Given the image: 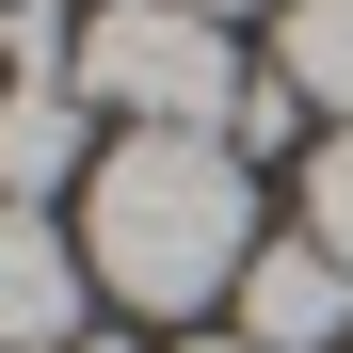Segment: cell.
I'll use <instances>...</instances> for the list:
<instances>
[{
    "instance_id": "7a4b0ae2",
    "label": "cell",
    "mask_w": 353,
    "mask_h": 353,
    "mask_svg": "<svg viewBox=\"0 0 353 353\" xmlns=\"http://www.w3.org/2000/svg\"><path fill=\"white\" fill-rule=\"evenodd\" d=\"M241 48H225V17H193V0H97L81 17V97L129 112V129H225L241 112Z\"/></svg>"
},
{
    "instance_id": "30bf717a",
    "label": "cell",
    "mask_w": 353,
    "mask_h": 353,
    "mask_svg": "<svg viewBox=\"0 0 353 353\" xmlns=\"http://www.w3.org/2000/svg\"><path fill=\"white\" fill-rule=\"evenodd\" d=\"M65 353H112V337H65Z\"/></svg>"
},
{
    "instance_id": "52a82bcc",
    "label": "cell",
    "mask_w": 353,
    "mask_h": 353,
    "mask_svg": "<svg viewBox=\"0 0 353 353\" xmlns=\"http://www.w3.org/2000/svg\"><path fill=\"white\" fill-rule=\"evenodd\" d=\"M305 241L353 273V129H337V145H305Z\"/></svg>"
},
{
    "instance_id": "9c48e42d",
    "label": "cell",
    "mask_w": 353,
    "mask_h": 353,
    "mask_svg": "<svg viewBox=\"0 0 353 353\" xmlns=\"http://www.w3.org/2000/svg\"><path fill=\"white\" fill-rule=\"evenodd\" d=\"M193 353H257V337H193Z\"/></svg>"
},
{
    "instance_id": "277c9868",
    "label": "cell",
    "mask_w": 353,
    "mask_h": 353,
    "mask_svg": "<svg viewBox=\"0 0 353 353\" xmlns=\"http://www.w3.org/2000/svg\"><path fill=\"white\" fill-rule=\"evenodd\" d=\"M241 337H257V353H337V337H353V273H337L321 241H257V273H241Z\"/></svg>"
},
{
    "instance_id": "6da1fadb",
    "label": "cell",
    "mask_w": 353,
    "mask_h": 353,
    "mask_svg": "<svg viewBox=\"0 0 353 353\" xmlns=\"http://www.w3.org/2000/svg\"><path fill=\"white\" fill-rule=\"evenodd\" d=\"M81 273L112 289V305H145V321L241 289L257 273L241 145L225 129H129V145H97V176H81Z\"/></svg>"
},
{
    "instance_id": "5b68a950",
    "label": "cell",
    "mask_w": 353,
    "mask_h": 353,
    "mask_svg": "<svg viewBox=\"0 0 353 353\" xmlns=\"http://www.w3.org/2000/svg\"><path fill=\"white\" fill-rule=\"evenodd\" d=\"M65 176H81V81H17V97H0V193L48 209Z\"/></svg>"
},
{
    "instance_id": "ba28073f",
    "label": "cell",
    "mask_w": 353,
    "mask_h": 353,
    "mask_svg": "<svg viewBox=\"0 0 353 353\" xmlns=\"http://www.w3.org/2000/svg\"><path fill=\"white\" fill-rule=\"evenodd\" d=\"M193 17H257V0H193Z\"/></svg>"
},
{
    "instance_id": "3957f363",
    "label": "cell",
    "mask_w": 353,
    "mask_h": 353,
    "mask_svg": "<svg viewBox=\"0 0 353 353\" xmlns=\"http://www.w3.org/2000/svg\"><path fill=\"white\" fill-rule=\"evenodd\" d=\"M65 337H81V241L0 193V353H65Z\"/></svg>"
},
{
    "instance_id": "8992f818",
    "label": "cell",
    "mask_w": 353,
    "mask_h": 353,
    "mask_svg": "<svg viewBox=\"0 0 353 353\" xmlns=\"http://www.w3.org/2000/svg\"><path fill=\"white\" fill-rule=\"evenodd\" d=\"M273 65H289V97H321L337 129H353V0H289V32H273Z\"/></svg>"
}]
</instances>
